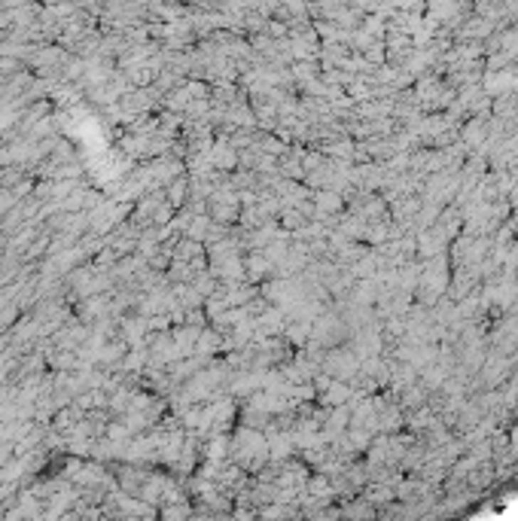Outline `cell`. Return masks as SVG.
Here are the masks:
<instances>
[{
	"label": "cell",
	"mask_w": 518,
	"mask_h": 521,
	"mask_svg": "<svg viewBox=\"0 0 518 521\" xmlns=\"http://www.w3.org/2000/svg\"><path fill=\"white\" fill-rule=\"evenodd\" d=\"M13 204H16V192H9V189H0V214L13 211Z\"/></svg>",
	"instance_id": "1"
}]
</instances>
